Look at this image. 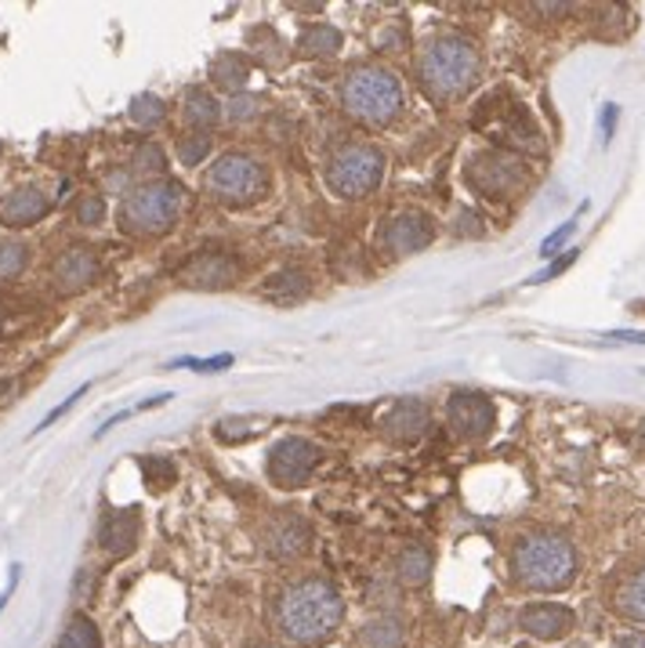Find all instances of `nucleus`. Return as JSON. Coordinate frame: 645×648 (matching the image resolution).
Masks as SVG:
<instances>
[{
  "instance_id": "1",
  "label": "nucleus",
  "mask_w": 645,
  "mask_h": 648,
  "mask_svg": "<svg viewBox=\"0 0 645 648\" xmlns=\"http://www.w3.org/2000/svg\"><path fill=\"white\" fill-rule=\"evenodd\" d=\"M341 619H345V601H341L337 587L320 576L298 580L276 601V627L298 648H320L334 641Z\"/></svg>"
},
{
  "instance_id": "2",
  "label": "nucleus",
  "mask_w": 645,
  "mask_h": 648,
  "mask_svg": "<svg viewBox=\"0 0 645 648\" xmlns=\"http://www.w3.org/2000/svg\"><path fill=\"white\" fill-rule=\"evenodd\" d=\"M478 69H483V59H478L472 40L450 33V37L432 40V44L424 48L421 62H417V77H421V88L429 99L454 102L475 88Z\"/></svg>"
},
{
  "instance_id": "3",
  "label": "nucleus",
  "mask_w": 645,
  "mask_h": 648,
  "mask_svg": "<svg viewBox=\"0 0 645 648\" xmlns=\"http://www.w3.org/2000/svg\"><path fill=\"white\" fill-rule=\"evenodd\" d=\"M515 584L526 590H537V595H558L566 590L576 576V550L552 533L526 536L523 544L515 547L512 558Z\"/></svg>"
},
{
  "instance_id": "4",
  "label": "nucleus",
  "mask_w": 645,
  "mask_h": 648,
  "mask_svg": "<svg viewBox=\"0 0 645 648\" xmlns=\"http://www.w3.org/2000/svg\"><path fill=\"white\" fill-rule=\"evenodd\" d=\"M345 109L366 128H389L403 109V84L381 65H355L345 80Z\"/></svg>"
},
{
  "instance_id": "5",
  "label": "nucleus",
  "mask_w": 645,
  "mask_h": 648,
  "mask_svg": "<svg viewBox=\"0 0 645 648\" xmlns=\"http://www.w3.org/2000/svg\"><path fill=\"white\" fill-rule=\"evenodd\" d=\"M185 192L174 182H149L120 203V229L131 236H163L182 217Z\"/></svg>"
},
{
  "instance_id": "6",
  "label": "nucleus",
  "mask_w": 645,
  "mask_h": 648,
  "mask_svg": "<svg viewBox=\"0 0 645 648\" xmlns=\"http://www.w3.org/2000/svg\"><path fill=\"white\" fill-rule=\"evenodd\" d=\"M208 192L225 206H251L265 196V171L262 163L246 153H229L214 163L203 178Z\"/></svg>"
},
{
  "instance_id": "7",
  "label": "nucleus",
  "mask_w": 645,
  "mask_h": 648,
  "mask_svg": "<svg viewBox=\"0 0 645 648\" xmlns=\"http://www.w3.org/2000/svg\"><path fill=\"white\" fill-rule=\"evenodd\" d=\"M381 178H384V156L374 145H345L326 163V185L341 200L370 196L381 185Z\"/></svg>"
},
{
  "instance_id": "8",
  "label": "nucleus",
  "mask_w": 645,
  "mask_h": 648,
  "mask_svg": "<svg viewBox=\"0 0 645 648\" xmlns=\"http://www.w3.org/2000/svg\"><path fill=\"white\" fill-rule=\"evenodd\" d=\"M320 446H312L309 438H283V443L269 453V478L283 489H294L301 482H309L315 464H320Z\"/></svg>"
},
{
  "instance_id": "9",
  "label": "nucleus",
  "mask_w": 645,
  "mask_h": 648,
  "mask_svg": "<svg viewBox=\"0 0 645 648\" xmlns=\"http://www.w3.org/2000/svg\"><path fill=\"white\" fill-rule=\"evenodd\" d=\"M518 627L537 641H562L576 627V616L558 601H533L518 612Z\"/></svg>"
},
{
  "instance_id": "10",
  "label": "nucleus",
  "mask_w": 645,
  "mask_h": 648,
  "mask_svg": "<svg viewBox=\"0 0 645 648\" xmlns=\"http://www.w3.org/2000/svg\"><path fill=\"white\" fill-rule=\"evenodd\" d=\"M435 236V225L429 214H417V211H406L400 217H392L389 229H384V246H389L392 254H417L424 246L432 243Z\"/></svg>"
},
{
  "instance_id": "11",
  "label": "nucleus",
  "mask_w": 645,
  "mask_h": 648,
  "mask_svg": "<svg viewBox=\"0 0 645 648\" xmlns=\"http://www.w3.org/2000/svg\"><path fill=\"white\" fill-rule=\"evenodd\" d=\"M265 547L276 558H301L309 550V526L298 512H276L265 526Z\"/></svg>"
},
{
  "instance_id": "12",
  "label": "nucleus",
  "mask_w": 645,
  "mask_h": 648,
  "mask_svg": "<svg viewBox=\"0 0 645 648\" xmlns=\"http://www.w3.org/2000/svg\"><path fill=\"white\" fill-rule=\"evenodd\" d=\"M493 421H497V413L483 395H454V403H450V424L464 438H483Z\"/></svg>"
},
{
  "instance_id": "13",
  "label": "nucleus",
  "mask_w": 645,
  "mask_h": 648,
  "mask_svg": "<svg viewBox=\"0 0 645 648\" xmlns=\"http://www.w3.org/2000/svg\"><path fill=\"white\" fill-rule=\"evenodd\" d=\"M94 275H99V261H94V254L84 251V246H73V251H65L59 257V265H54V283H59L65 294L84 291V286L94 283Z\"/></svg>"
},
{
  "instance_id": "14",
  "label": "nucleus",
  "mask_w": 645,
  "mask_h": 648,
  "mask_svg": "<svg viewBox=\"0 0 645 648\" xmlns=\"http://www.w3.org/2000/svg\"><path fill=\"white\" fill-rule=\"evenodd\" d=\"M189 286H203V291H225L236 280V265L225 254H200L182 269Z\"/></svg>"
},
{
  "instance_id": "15",
  "label": "nucleus",
  "mask_w": 645,
  "mask_h": 648,
  "mask_svg": "<svg viewBox=\"0 0 645 648\" xmlns=\"http://www.w3.org/2000/svg\"><path fill=\"white\" fill-rule=\"evenodd\" d=\"M48 214V196L37 189H19L11 192L0 206V225L4 229H26V225H37L40 217Z\"/></svg>"
},
{
  "instance_id": "16",
  "label": "nucleus",
  "mask_w": 645,
  "mask_h": 648,
  "mask_svg": "<svg viewBox=\"0 0 645 648\" xmlns=\"http://www.w3.org/2000/svg\"><path fill=\"white\" fill-rule=\"evenodd\" d=\"M609 609H613L616 616L631 619V624H642V627H645V569L627 573L624 580L613 587Z\"/></svg>"
},
{
  "instance_id": "17",
  "label": "nucleus",
  "mask_w": 645,
  "mask_h": 648,
  "mask_svg": "<svg viewBox=\"0 0 645 648\" xmlns=\"http://www.w3.org/2000/svg\"><path fill=\"white\" fill-rule=\"evenodd\" d=\"M384 435L395 438V443H414V438L429 427V409L414 398H406V403H395L392 413L384 417Z\"/></svg>"
},
{
  "instance_id": "18",
  "label": "nucleus",
  "mask_w": 645,
  "mask_h": 648,
  "mask_svg": "<svg viewBox=\"0 0 645 648\" xmlns=\"http://www.w3.org/2000/svg\"><path fill=\"white\" fill-rule=\"evenodd\" d=\"M360 645L363 648H406V624L395 612H381L363 624Z\"/></svg>"
},
{
  "instance_id": "19",
  "label": "nucleus",
  "mask_w": 645,
  "mask_h": 648,
  "mask_svg": "<svg viewBox=\"0 0 645 648\" xmlns=\"http://www.w3.org/2000/svg\"><path fill=\"white\" fill-rule=\"evenodd\" d=\"M134 544H139V518H134V512L109 515L105 526H102V547L109 550V555L128 558Z\"/></svg>"
},
{
  "instance_id": "20",
  "label": "nucleus",
  "mask_w": 645,
  "mask_h": 648,
  "mask_svg": "<svg viewBox=\"0 0 645 648\" xmlns=\"http://www.w3.org/2000/svg\"><path fill=\"white\" fill-rule=\"evenodd\" d=\"M395 576L403 587H424L432 576V555L424 547H406L400 561H395Z\"/></svg>"
},
{
  "instance_id": "21",
  "label": "nucleus",
  "mask_w": 645,
  "mask_h": 648,
  "mask_svg": "<svg viewBox=\"0 0 645 648\" xmlns=\"http://www.w3.org/2000/svg\"><path fill=\"white\" fill-rule=\"evenodd\" d=\"M54 648H102V634L94 627L91 616H73L65 630L59 634Z\"/></svg>"
},
{
  "instance_id": "22",
  "label": "nucleus",
  "mask_w": 645,
  "mask_h": 648,
  "mask_svg": "<svg viewBox=\"0 0 645 648\" xmlns=\"http://www.w3.org/2000/svg\"><path fill=\"white\" fill-rule=\"evenodd\" d=\"M185 120L196 123V128H211V123L218 120V102L203 88H189L185 91Z\"/></svg>"
},
{
  "instance_id": "23",
  "label": "nucleus",
  "mask_w": 645,
  "mask_h": 648,
  "mask_svg": "<svg viewBox=\"0 0 645 648\" xmlns=\"http://www.w3.org/2000/svg\"><path fill=\"white\" fill-rule=\"evenodd\" d=\"M131 120L142 123V128H157V123L168 120V105H163L157 94H139L131 102Z\"/></svg>"
},
{
  "instance_id": "24",
  "label": "nucleus",
  "mask_w": 645,
  "mask_h": 648,
  "mask_svg": "<svg viewBox=\"0 0 645 648\" xmlns=\"http://www.w3.org/2000/svg\"><path fill=\"white\" fill-rule=\"evenodd\" d=\"M301 51H309V54H334V51H341V33L331 30V26H312V30L301 37Z\"/></svg>"
},
{
  "instance_id": "25",
  "label": "nucleus",
  "mask_w": 645,
  "mask_h": 648,
  "mask_svg": "<svg viewBox=\"0 0 645 648\" xmlns=\"http://www.w3.org/2000/svg\"><path fill=\"white\" fill-rule=\"evenodd\" d=\"M211 80L222 88H243L246 80V65L240 59H232V54H222L214 65H211Z\"/></svg>"
},
{
  "instance_id": "26",
  "label": "nucleus",
  "mask_w": 645,
  "mask_h": 648,
  "mask_svg": "<svg viewBox=\"0 0 645 648\" xmlns=\"http://www.w3.org/2000/svg\"><path fill=\"white\" fill-rule=\"evenodd\" d=\"M22 265H26V246L0 240V280H11V275H19Z\"/></svg>"
},
{
  "instance_id": "27",
  "label": "nucleus",
  "mask_w": 645,
  "mask_h": 648,
  "mask_svg": "<svg viewBox=\"0 0 645 648\" xmlns=\"http://www.w3.org/2000/svg\"><path fill=\"white\" fill-rule=\"evenodd\" d=\"M211 153V138L208 134H189L182 145H178V156H182V163H189V168H196V163Z\"/></svg>"
},
{
  "instance_id": "28",
  "label": "nucleus",
  "mask_w": 645,
  "mask_h": 648,
  "mask_svg": "<svg viewBox=\"0 0 645 648\" xmlns=\"http://www.w3.org/2000/svg\"><path fill=\"white\" fill-rule=\"evenodd\" d=\"M142 472H145L149 486H153V489H163L168 482H174V464H171V460H163V457L145 460V464H142Z\"/></svg>"
},
{
  "instance_id": "29",
  "label": "nucleus",
  "mask_w": 645,
  "mask_h": 648,
  "mask_svg": "<svg viewBox=\"0 0 645 648\" xmlns=\"http://www.w3.org/2000/svg\"><path fill=\"white\" fill-rule=\"evenodd\" d=\"M174 366H192V369H200V374H214V369L232 366V355H214V358H178ZM174 366H171V369H174Z\"/></svg>"
},
{
  "instance_id": "30",
  "label": "nucleus",
  "mask_w": 645,
  "mask_h": 648,
  "mask_svg": "<svg viewBox=\"0 0 645 648\" xmlns=\"http://www.w3.org/2000/svg\"><path fill=\"white\" fill-rule=\"evenodd\" d=\"M77 217H80V222H84V225H99L102 217H105V203H102V196H88V200H80Z\"/></svg>"
},
{
  "instance_id": "31",
  "label": "nucleus",
  "mask_w": 645,
  "mask_h": 648,
  "mask_svg": "<svg viewBox=\"0 0 645 648\" xmlns=\"http://www.w3.org/2000/svg\"><path fill=\"white\" fill-rule=\"evenodd\" d=\"M84 395H88V384H84V388H77V392H73L70 398H65V403H62V406H54V409L48 413V417H44V421H40V424L33 427V432H44V427H51V424H54V421H59V417H65V413H70V409L77 406V398H84Z\"/></svg>"
},
{
  "instance_id": "32",
  "label": "nucleus",
  "mask_w": 645,
  "mask_h": 648,
  "mask_svg": "<svg viewBox=\"0 0 645 648\" xmlns=\"http://www.w3.org/2000/svg\"><path fill=\"white\" fill-rule=\"evenodd\" d=\"M94 584H99V569H80V576H77V584H73V598L77 601H88L91 595H94Z\"/></svg>"
},
{
  "instance_id": "33",
  "label": "nucleus",
  "mask_w": 645,
  "mask_h": 648,
  "mask_svg": "<svg viewBox=\"0 0 645 648\" xmlns=\"http://www.w3.org/2000/svg\"><path fill=\"white\" fill-rule=\"evenodd\" d=\"M573 229H576V222H566V225H558L552 236H547L544 243H541V257H552V254H558V246L566 243L570 236H573Z\"/></svg>"
},
{
  "instance_id": "34",
  "label": "nucleus",
  "mask_w": 645,
  "mask_h": 648,
  "mask_svg": "<svg viewBox=\"0 0 645 648\" xmlns=\"http://www.w3.org/2000/svg\"><path fill=\"white\" fill-rule=\"evenodd\" d=\"M573 261H576V251H566V254H562L558 261H552V265H547L544 272H537V275H533V286H537V283H547V280H555V275H562V272H566L570 265H573Z\"/></svg>"
},
{
  "instance_id": "35",
  "label": "nucleus",
  "mask_w": 645,
  "mask_h": 648,
  "mask_svg": "<svg viewBox=\"0 0 645 648\" xmlns=\"http://www.w3.org/2000/svg\"><path fill=\"white\" fill-rule=\"evenodd\" d=\"M254 113H258L254 99H236V102H232V120H251Z\"/></svg>"
},
{
  "instance_id": "36",
  "label": "nucleus",
  "mask_w": 645,
  "mask_h": 648,
  "mask_svg": "<svg viewBox=\"0 0 645 648\" xmlns=\"http://www.w3.org/2000/svg\"><path fill=\"white\" fill-rule=\"evenodd\" d=\"M616 648H645V630H627L616 638Z\"/></svg>"
},
{
  "instance_id": "37",
  "label": "nucleus",
  "mask_w": 645,
  "mask_h": 648,
  "mask_svg": "<svg viewBox=\"0 0 645 648\" xmlns=\"http://www.w3.org/2000/svg\"><path fill=\"white\" fill-rule=\"evenodd\" d=\"M609 341H627V344H645V334H635V330H613L606 334Z\"/></svg>"
},
{
  "instance_id": "38",
  "label": "nucleus",
  "mask_w": 645,
  "mask_h": 648,
  "mask_svg": "<svg viewBox=\"0 0 645 648\" xmlns=\"http://www.w3.org/2000/svg\"><path fill=\"white\" fill-rule=\"evenodd\" d=\"M602 128H606V138H613V128H616V105H606V113H602Z\"/></svg>"
},
{
  "instance_id": "39",
  "label": "nucleus",
  "mask_w": 645,
  "mask_h": 648,
  "mask_svg": "<svg viewBox=\"0 0 645 648\" xmlns=\"http://www.w3.org/2000/svg\"><path fill=\"white\" fill-rule=\"evenodd\" d=\"M19 565H16V569H11V580H8V590H4V595H0V609H4V605H8V598H11V590H16V584H19Z\"/></svg>"
},
{
  "instance_id": "40",
  "label": "nucleus",
  "mask_w": 645,
  "mask_h": 648,
  "mask_svg": "<svg viewBox=\"0 0 645 648\" xmlns=\"http://www.w3.org/2000/svg\"><path fill=\"white\" fill-rule=\"evenodd\" d=\"M254 648H280V645H254Z\"/></svg>"
}]
</instances>
